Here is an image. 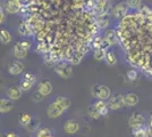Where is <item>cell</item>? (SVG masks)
<instances>
[{"mask_svg":"<svg viewBox=\"0 0 152 137\" xmlns=\"http://www.w3.org/2000/svg\"><path fill=\"white\" fill-rule=\"evenodd\" d=\"M27 50L28 49H26L25 47H23L19 42H17L14 46V56L16 59H24L27 55Z\"/></svg>","mask_w":152,"mask_h":137,"instance_id":"cell-14","label":"cell"},{"mask_svg":"<svg viewBox=\"0 0 152 137\" xmlns=\"http://www.w3.org/2000/svg\"><path fill=\"white\" fill-rule=\"evenodd\" d=\"M5 9L7 10V13L16 14L20 9L19 0H7L5 2Z\"/></svg>","mask_w":152,"mask_h":137,"instance_id":"cell-8","label":"cell"},{"mask_svg":"<svg viewBox=\"0 0 152 137\" xmlns=\"http://www.w3.org/2000/svg\"><path fill=\"white\" fill-rule=\"evenodd\" d=\"M14 109V103L12 99L1 98L0 99V112L1 113H8Z\"/></svg>","mask_w":152,"mask_h":137,"instance_id":"cell-12","label":"cell"},{"mask_svg":"<svg viewBox=\"0 0 152 137\" xmlns=\"http://www.w3.org/2000/svg\"><path fill=\"white\" fill-rule=\"evenodd\" d=\"M43 96H48V95H50V93L52 91V85H51V82L49 80H41L40 82H39L38 85V89Z\"/></svg>","mask_w":152,"mask_h":137,"instance_id":"cell-7","label":"cell"},{"mask_svg":"<svg viewBox=\"0 0 152 137\" xmlns=\"http://www.w3.org/2000/svg\"><path fill=\"white\" fill-rule=\"evenodd\" d=\"M70 104L72 103H70L69 98L65 97V96H58L47 107V114L51 119H56L60 117L67 109H69Z\"/></svg>","mask_w":152,"mask_h":137,"instance_id":"cell-1","label":"cell"},{"mask_svg":"<svg viewBox=\"0 0 152 137\" xmlns=\"http://www.w3.org/2000/svg\"><path fill=\"white\" fill-rule=\"evenodd\" d=\"M107 105L108 107H109V110H118V109H121L123 106H125L124 105V95L115 94L114 96H111L108 99Z\"/></svg>","mask_w":152,"mask_h":137,"instance_id":"cell-4","label":"cell"},{"mask_svg":"<svg viewBox=\"0 0 152 137\" xmlns=\"http://www.w3.org/2000/svg\"><path fill=\"white\" fill-rule=\"evenodd\" d=\"M149 135L150 137H152V127H149Z\"/></svg>","mask_w":152,"mask_h":137,"instance_id":"cell-31","label":"cell"},{"mask_svg":"<svg viewBox=\"0 0 152 137\" xmlns=\"http://www.w3.org/2000/svg\"><path fill=\"white\" fill-rule=\"evenodd\" d=\"M136 78H137V71L136 70H129V71L127 72V79L128 80L133 81Z\"/></svg>","mask_w":152,"mask_h":137,"instance_id":"cell-28","label":"cell"},{"mask_svg":"<svg viewBox=\"0 0 152 137\" xmlns=\"http://www.w3.org/2000/svg\"><path fill=\"white\" fill-rule=\"evenodd\" d=\"M23 94V90L20 89V87L18 86H14V87H10L8 90H7V96L10 98L12 101H17L20 98Z\"/></svg>","mask_w":152,"mask_h":137,"instance_id":"cell-11","label":"cell"},{"mask_svg":"<svg viewBox=\"0 0 152 137\" xmlns=\"http://www.w3.org/2000/svg\"><path fill=\"white\" fill-rule=\"evenodd\" d=\"M88 114H89V117L92 118V119H99V118L101 117V114H100L99 111L95 109L93 104L90 105L89 107H88Z\"/></svg>","mask_w":152,"mask_h":137,"instance_id":"cell-22","label":"cell"},{"mask_svg":"<svg viewBox=\"0 0 152 137\" xmlns=\"http://www.w3.org/2000/svg\"><path fill=\"white\" fill-rule=\"evenodd\" d=\"M92 95L100 101H108L111 97V91L104 85H95L92 88Z\"/></svg>","mask_w":152,"mask_h":137,"instance_id":"cell-2","label":"cell"},{"mask_svg":"<svg viewBox=\"0 0 152 137\" xmlns=\"http://www.w3.org/2000/svg\"><path fill=\"white\" fill-rule=\"evenodd\" d=\"M18 33L23 37H30L32 36V29L30 24H27L25 22H22L18 25Z\"/></svg>","mask_w":152,"mask_h":137,"instance_id":"cell-16","label":"cell"},{"mask_svg":"<svg viewBox=\"0 0 152 137\" xmlns=\"http://www.w3.org/2000/svg\"><path fill=\"white\" fill-rule=\"evenodd\" d=\"M142 0H126L128 8H139Z\"/></svg>","mask_w":152,"mask_h":137,"instance_id":"cell-26","label":"cell"},{"mask_svg":"<svg viewBox=\"0 0 152 137\" xmlns=\"http://www.w3.org/2000/svg\"><path fill=\"white\" fill-rule=\"evenodd\" d=\"M133 137H150L149 135V126H142L139 128H134L132 129Z\"/></svg>","mask_w":152,"mask_h":137,"instance_id":"cell-15","label":"cell"},{"mask_svg":"<svg viewBox=\"0 0 152 137\" xmlns=\"http://www.w3.org/2000/svg\"><path fill=\"white\" fill-rule=\"evenodd\" d=\"M37 137H55L52 135V133L49 128L47 127H42V128H39L37 130Z\"/></svg>","mask_w":152,"mask_h":137,"instance_id":"cell-20","label":"cell"},{"mask_svg":"<svg viewBox=\"0 0 152 137\" xmlns=\"http://www.w3.org/2000/svg\"><path fill=\"white\" fill-rule=\"evenodd\" d=\"M104 59H106V63L108 65H115L117 63V57H116L114 52H107Z\"/></svg>","mask_w":152,"mask_h":137,"instance_id":"cell-21","label":"cell"},{"mask_svg":"<svg viewBox=\"0 0 152 137\" xmlns=\"http://www.w3.org/2000/svg\"><path fill=\"white\" fill-rule=\"evenodd\" d=\"M139 103V96L135 93H127L124 95V105L125 106H135Z\"/></svg>","mask_w":152,"mask_h":137,"instance_id":"cell-10","label":"cell"},{"mask_svg":"<svg viewBox=\"0 0 152 137\" xmlns=\"http://www.w3.org/2000/svg\"><path fill=\"white\" fill-rule=\"evenodd\" d=\"M2 137H19V136L16 133H14V131H7V133H5L2 135Z\"/></svg>","mask_w":152,"mask_h":137,"instance_id":"cell-29","label":"cell"},{"mask_svg":"<svg viewBox=\"0 0 152 137\" xmlns=\"http://www.w3.org/2000/svg\"><path fill=\"white\" fill-rule=\"evenodd\" d=\"M55 72L57 73L59 77H61L63 79H69L73 74V70L72 66L67 63H59L55 66Z\"/></svg>","mask_w":152,"mask_h":137,"instance_id":"cell-3","label":"cell"},{"mask_svg":"<svg viewBox=\"0 0 152 137\" xmlns=\"http://www.w3.org/2000/svg\"><path fill=\"white\" fill-rule=\"evenodd\" d=\"M64 130H65L66 134H68V135H74V134H76L77 131L80 130V124H78V121L73 120V119L67 120L64 124Z\"/></svg>","mask_w":152,"mask_h":137,"instance_id":"cell-6","label":"cell"},{"mask_svg":"<svg viewBox=\"0 0 152 137\" xmlns=\"http://www.w3.org/2000/svg\"><path fill=\"white\" fill-rule=\"evenodd\" d=\"M128 124L129 127L134 129V128H139L142 126H145V118L143 117L139 112H134L133 114L128 119Z\"/></svg>","mask_w":152,"mask_h":137,"instance_id":"cell-5","label":"cell"},{"mask_svg":"<svg viewBox=\"0 0 152 137\" xmlns=\"http://www.w3.org/2000/svg\"><path fill=\"white\" fill-rule=\"evenodd\" d=\"M127 6L126 2H121V4H118L117 6L114 8V10H113V13H114L115 16H117V17H119V16H124L127 12Z\"/></svg>","mask_w":152,"mask_h":137,"instance_id":"cell-18","label":"cell"},{"mask_svg":"<svg viewBox=\"0 0 152 137\" xmlns=\"http://www.w3.org/2000/svg\"><path fill=\"white\" fill-rule=\"evenodd\" d=\"M32 120H33V118H32L28 113H22V114H19V117H18L19 124H20L22 127H25V128H28V126L31 124Z\"/></svg>","mask_w":152,"mask_h":137,"instance_id":"cell-17","label":"cell"},{"mask_svg":"<svg viewBox=\"0 0 152 137\" xmlns=\"http://www.w3.org/2000/svg\"><path fill=\"white\" fill-rule=\"evenodd\" d=\"M23 70H24V65H23V63H20L18 61H14L12 63H9V65H8V72L13 76H18L23 72Z\"/></svg>","mask_w":152,"mask_h":137,"instance_id":"cell-9","label":"cell"},{"mask_svg":"<svg viewBox=\"0 0 152 137\" xmlns=\"http://www.w3.org/2000/svg\"><path fill=\"white\" fill-rule=\"evenodd\" d=\"M94 105V107L99 111V113L101 114V117H106L108 114V112H109V107H108L107 105V102L106 101H100V99H98L96 102L93 103Z\"/></svg>","mask_w":152,"mask_h":137,"instance_id":"cell-13","label":"cell"},{"mask_svg":"<svg viewBox=\"0 0 152 137\" xmlns=\"http://www.w3.org/2000/svg\"><path fill=\"white\" fill-rule=\"evenodd\" d=\"M148 122H149V124H148V126H149V127H152V114L149 117V121H148Z\"/></svg>","mask_w":152,"mask_h":137,"instance_id":"cell-30","label":"cell"},{"mask_svg":"<svg viewBox=\"0 0 152 137\" xmlns=\"http://www.w3.org/2000/svg\"><path fill=\"white\" fill-rule=\"evenodd\" d=\"M0 39L2 41V44H9L12 40V34L7 30H1L0 31Z\"/></svg>","mask_w":152,"mask_h":137,"instance_id":"cell-23","label":"cell"},{"mask_svg":"<svg viewBox=\"0 0 152 137\" xmlns=\"http://www.w3.org/2000/svg\"><path fill=\"white\" fill-rule=\"evenodd\" d=\"M106 49H95L94 54H93V56H94V59L96 61H101V59H106Z\"/></svg>","mask_w":152,"mask_h":137,"instance_id":"cell-25","label":"cell"},{"mask_svg":"<svg viewBox=\"0 0 152 137\" xmlns=\"http://www.w3.org/2000/svg\"><path fill=\"white\" fill-rule=\"evenodd\" d=\"M104 40L107 41L108 45H116L117 44V36H116V32L114 30H109L106 36H104Z\"/></svg>","mask_w":152,"mask_h":137,"instance_id":"cell-19","label":"cell"},{"mask_svg":"<svg viewBox=\"0 0 152 137\" xmlns=\"http://www.w3.org/2000/svg\"><path fill=\"white\" fill-rule=\"evenodd\" d=\"M33 85L34 84H32L31 81H28L26 79H22L20 80V84H19V87H20V89L23 91H28L33 87Z\"/></svg>","mask_w":152,"mask_h":137,"instance_id":"cell-24","label":"cell"},{"mask_svg":"<svg viewBox=\"0 0 152 137\" xmlns=\"http://www.w3.org/2000/svg\"><path fill=\"white\" fill-rule=\"evenodd\" d=\"M43 97H45V96H43V95H42V94H41V93H40L39 90L34 91V93L32 94V99H33L35 103H39V102H41V101L43 99Z\"/></svg>","mask_w":152,"mask_h":137,"instance_id":"cell-27","label":"cell"}]
</instances>
